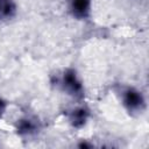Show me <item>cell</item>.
<instances>
[{"mask_svg": "<svg viewBox=\"0 0 149 149\" xmlns=\"http://www.w3.org/2000/svg\"><path fill=\"white\" fill-rule=\"evenodd\" d=\"M36 129H37L36 122L30 119H22L17 123V132L19 134H22V135L33 134L36 132Z\"/></svg>", "mask_w": 149, "mask_h": 149, "instance_id": "cell-4", "label": "cell"}, {"mask_svg": "<svg viewBox=\"0 0 149 149\" xmlns=\"http://www.w3.org/2000/svg\"><path fill=\"white\" fill-rule=\"evenodd\" d=\"M71 8L73 14L77 17H86L90 14L91 8V1L90 0H72L71 1Z\"/></svg>", "mask_w": 149, "mask_h": 149, "instance_id": "cell-3", "label": "cell"}, {"mask_svg": "<svg viewBox=\"0 0 149 149\" xmlns=\"http://www.w3.org/2000/svg\"><path fill=\"white\" fill-rule=\"evenodd\" d=\"M86 120H87V111L84 108H78L73 111V113L71 114V122L77 128L84 126Z\"/></svg>", "mask_w": 149, "mask_h": 149, "instance_id": "cell-6", "label": "cell"}, {"mask_svg": "<svg viewBox=\"0 0 149 149\" xmlns=\"http://www.w3.org/2000/svg\"><path fill=\"white\" fill-rule=\"evenodd\" d=\"M123 101H125V105L127 106V108L129 111L141 109V107L143 106V102H144L142 94L134 88H128L125 92Z\"/></svg>", "mask_w": 149, "mask_h": 149, "instance_id": "cell-2", "label": "cell"}, {"mask_svg": "<svg viewBox=\"0 0 149 149\" xmlns=\"http://www.w3.org/2000/svg\"><path fill=\"white\" fill-rule=\"evenodd\" d=\"M5 111H6V102L2 99H0V118L2 116V114L5 113Z\"/></svg>", "mask_w": 149, "mask_h": 149, "instance_id": "cell-7", "label": "cell"}, {"mask_svg": "<svg viewBox=\"0 0 149 149\" xmlns=\"http://www.w3.org/2000/svg\"><path fill=\"white\" fill-rule=\"evenodd\" d=\"M16 6L13 0H0V17H10L14 15Z\"/></svg>", "mask_w": 149, "mask_h": 149, "instance_id": "cell-5", "label": "cell"}, {"mask_svg": "<svg viewBox=\"0 0 149 149\" xmlns=\"http://www.w3.org/2000/svg\"><path fill=\"white\" fill-rule=\"evenodd\" d=\"M63 85L70 94L74 97H83V85L77 78V74L73 70L65 71L63 76Z\"/></svg>", "mask_w": 149, "mask_h": 149, "instance_id": "cell-1", "label": "cell"}]
</instances>
